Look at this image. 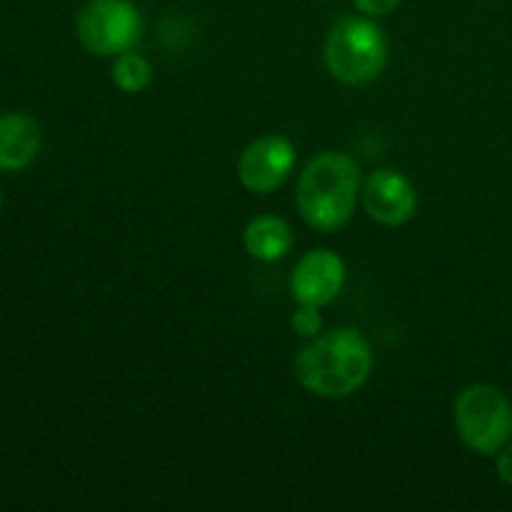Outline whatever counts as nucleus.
<instances>
[{
    "mask_svg": "<svg viewBox=\"0 0 512 512\" xmlns=\"http://www.w3.org/2000/svg\"><path fill=\"white\" fill-rule=\"evenodd\" d=\"M388 63V40L368 18H345L330 30L325 65L345 85H365L380 78Z\"/></svg>",
    "mask_w": 512,
    "mask_h": 512,
    "instance_id": "obj_3",
    "label": "nucleus"
},
{
    "mask_svg": "<svg viewBox=\"0 0 512 512\" xmlns=\"http://www.w3.org/2000/svg\"><path fill=\"white\" fill-rule=\"evenodd\" d=\"M353 5L360 13L368 15V18H380V15L393 13L400 5V0H353Z\"/></svg>",
    "mask_w": 512,
    "mask_h": 512,
    "instance_id": "obj_13",
    "label": "nucleus"
},
{
    "mask_svg": "<svg viewBox=\"0 0 512 512\" xmlns=\"http://www.w3.org/2000/svg\"><path fill=\"white\" fill-rule=\"evenodd\" d=\"M373 370V348L355 328L318 335L300 350L295 373L305 390L320 398H348L358 393Z\"/></svg>",
    "mask_w": 512,
    "mask_h": 512,
    "instance_id": "obj_1",
    "label": "nucleus"
},
{
    "mask_svg": "<svg viewBox=\"0 0 512 512\" xmlns=\"http://www.w3.org/2000/svg\"><path fill=\"white\" fill-rule=\"evenodd\" d=\"M360 168L345 153H320L303 168L298 180V210L310 228L333 233L350 223L358 205Z\"/></svg>",
    "mask_w": 512,
    "mask_h": 512,
    "instance_id": "obj_2",
    "label": "nucleus"
},
{
    "mask_svg": "<svg viewBox=\"0 0 512 512\" xmlns=\"http://www.w3.org/2000/svg\"><path fill=\"white\" fill-rule=\"evenodd\" d=\"M498 475L503 483L512 485V443L505 445L498 453Z\"/></svg>",
    "mask_w": 512,
    "mask_h": 512,
    "instance_id": "obj_14",
    "label": "nucleus"
},
{
    "mask_svg": "<svg viewBox=\"0 0 512 512\" xmlns=\"http://www.w3.org/2000/svg\"><path fill=\"white\" fill-rule=\"evenodd\" d=\"M140 38V13L130 0H90L78 15V40L88 53L118 58Z\"/></svg>",
    "mask_w": 512,
    "mask_h": 512,
    "instance_id": "obj_5",
    "label": "nucleus"
},
{
    "mask_svg": "<svg viewBox=\"0 0 512 512\" xmlns=\"http://www.w3.org/2000/svg\"><path fill=\"white\" fill-rule=\"evenodd\" d=\"M0 200H3V198H0Z\"/></svg>",
    "mask_w": 512,
    "mask_h": 512,
    "instance_id": "obj_15",
    "label": "nucleus"
},
{
    "mask_svg": "<svg viewBox=\"0 0 512 512\" xmlns=\"http://www.w3.org/2000/svg\"><path fill=\"white\" fill-rule=\"evenodd\" d=\"M43 135L35 118L25 113L0 115V170H23L38 155Z\"/></svg>",
    "mask_w": 512,
    "mask_h": 512,
    "instance_id": "obj_9",
    "label": "nucleus"
},
{
    "mask_svg": "<svg viewBox=\"0 0 512 512\" xmlns=\"http://www.w3.org/2000/svg\"><path fill=\"white\" fill-rule=\"evenodd\" d=\"M363 208L375 223L398 228L413 220L418 210V193L398 170H375L363 185Z\"/></svg>",
    "mask_w": 512,
    "mask_h": 512,
    "instance_id": "obj_8",
    "label": "nucleus"
},
{
    "mask_svg": "<svg viewBox=\"0 0 512 512\" xmlns=\"http://www.w3.org/2000/svg\"><path fill=\"white\" fill-rule=\"evenodd\" d=\"M153 80V68L148 60L135 50H125L115 58L113 63V83L118 85L123 93H140Z\"/></svg>",
    "mask_w": 512,
    "mask_h": 512,
    "instance_id": "obj_11",
    "label": "nucleus"
},
{
    "mask_svg": "<svg viewBox=\"0 0 512 512\" xmlns=\"http://www.w3.org/2000/svg\"><path fill=\"white\" fill-rule=\"evenodd\" d=\"M290 328L300 338H318L323 330V318H320V308L315 305H300L290 318Z\"/></svg>",
    "mask_w": 512,
    "mask_h": 512,
    "instance_id": "obj_12",
    "label": "nucleus"
},
{
    "mask_svg": "<svg viewBox=\"0 0 512 512\" xmlns=\"http://www.w3.org/2000/svg\"><path fill=\"white\" fill-rule=\"evenodd\" d=\"M295 145L283 135H263L240 153L238 178L250 193H273L295 168Z\"/></svg>",
    "mask_w": 512,
    "mask_h": 512,
    "instance_id": "obj_6",
    "label": "nucleus"
},
{
    "mask_svg": "<svg viewBox=\"0 0 512 512\" xmlns=\"http://www.w3.org/2000/svg\"><path fill=\"white\" fill-rule=\"evenodd\" d=\"M245 250L260 263H275L293 248V230L278 215H258L245 225Z\"/></svg>",
    "mask_w": 512,
    "mask_h": 512,
    "instance_id": "obj_10",
    "label": "nucleus"
},
{
    "mask_svg": "<svg viewBox=\"0 0 512 512\" xmlns=\"http://www.w3.org/2000/svg\"><path fill=\"white\" fill-rule=\"evenodd\" d=\"M460 440L478 455H498L512 438V405L498 388L468 385L455 400Z\"/></svg>",
    "mask_w": 512,
    "mask_h": 512,
    "instance_id": "obj_4",
    "label": "nucleus"
},
{
    "mask_svg": "<svg viewBox=\"0 0 512 512\" xmlns=\"http://www.w3.org/2000/svg\"><path fill=\"white\" fill-rule=\"evenodd\" d=\"M345 285V263L333 250H310L290 275V293L298 305L323 308L340 295Z\"/></svg>",
    "mask_w": 512,
    "mask_h": 512,
    "instance_id": "obj_7",
    "label": "nucleus"
}]
</instances>
